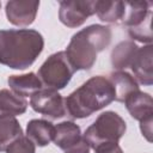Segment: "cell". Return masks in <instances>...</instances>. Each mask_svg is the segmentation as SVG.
Returning a JSON list of instances; mask_svg holds the SVG:
<instances>
[{"label": "cell", "instance_id": "obj_1", "mask_svg": "<svg viewBox=\"0 0 153 153\" xmlns=\"http://www.w3.org/2000/svg\"><path fill=\"white\" fill-rule=\"evenodd\" d=\"M43 45V37L36 30H0V63L13 69H25L35 62Z\"/></svg>", "mask_w": 153, "mask_h": 153}, {"label": "cell", "instance_id": "obj_2", "mask_svg": "<svg viewBox=\"0 0 153 153\" xmlns=\"http://www.w3.org/2000/svg\"><path fill=\"white\" fill-rule=\"evenodd\" d=\"M115 100V91L109 79L92 76L65 98L66 114L72 118H85Z\"/></svg>", "mask_w": 153, "mask_h": 153}, {"label": "cell", "instance_id": "obj_3", "mask_svg": "<svg viewBox=\"0 0 153 153\" xmlns=\"http://www.w3.org/2000/svg\"><path fill=\"white\" fill-rule=\"evenodd\" d=\"M110 41V27L93 24L74 33L65 53L74 71L90 69L97 60V54L104 50Z\"/></svg>", "mask_w": 153, "mask_h": 153}, {"label": "cell", "instance_id": "obj_4", "mask_svg": "<svg viewBox=\"0 0 153 153\" xmlns=\"http://www.w3.org/2000/svg\"><path fill=\"white\" fill-rule=\"evenodd\" d=\"M127 126L124 120L114 111L100 114L97 120L85 130L84 137L91 148H96L103 143L118 142L126 133Z\"/></svg>", "mask_w": 153, "mask_h": 153}, {"label": "cell", "instance_id": "obj_5", "mask_svg": "<svg viewBox=\"0 0 153 153\" xmlns=\"http://www.w3.org/2000/svg\"><path fill=\"white\" fill-rule=\"evenodd\" d=\"M74 72L75 71L69 63L66 53L59 51L50 55L44 61L38 69V78L41 82L47 86V88L57 91L67 86Z\"/></svg>", "mask_w": 153, "mask_h": 153}, {"label": "cell", "instance_id": "obj_6", "mask_svg": "<svg viewBox=\"0 0 153 153\" xmlns=\"http://www.w3.org/2000/svg\"><path fill=\"white\" fill-rule=\"evenodd\" d=\"M53 141L65 153L90 152V146L81 135L80 127L71 121H65L55 126Z\"/></svg>", "mask_w": 153, "mask_h": 153}, {"label": "cell", "instance_id": "obj_7", "mask_svg": "<svg viewBox=\"0 0 153 153\" xmlns=\"http://www.w3.org/2000/svg\"><path fill=\"white\" fill-rule=\"evenodd\" d=\"M30 105L36 112L50 120H57L66 115L65 99L57 91L51 88H41L33 93L30 99Z\"/></svg>", "mask_w": 153, "mask_h": 153}, {"label": "cell", "instance_id": "obj_8", "mask_svg": "<svg viewBox=\"0 0 153 153\" xmlns=\"http://www.w3.org/2000/svg\"><path fill=\"white\" fill-rule=\"evenodd\" d=\"M94 14V1L91 0H67L60 2L59 18L68 27H78Z\"/></svg>", "mask_w": 153, "mask_h": 153}, {"label": "cell", "instance_id": "obj_9", "mask_svg": "<svg viewBox=\"0 0 153 153\" xmlns=\"http://www.w3.org/2000/svg\"><path fill=\"white\" fill-rule=\"evenodd\" d=\"M39 1L12 0L6 4V16L11 24L17 26H27L33 23Z\"/></svg>", "mask_w": 153, "mask_h": 153}, {"label": "cell", "instance_id": "obj_10", "mask_svg": "<svg viewBox=\"0 0 153 153\" xmlns=\"http://www.w3.org/2000/svg\"><path fill=\"white\" fill-rule=\"evenodd\" d=\"M153 47L151 44L139 48L130 63V68L135 75V80L142 85H152L153 82Z\"/></svg>", "mask_w": 153, "mask_h": 153}, {"label": "cell", "instance_id": "obj_11", "mask_svg": "<svg viewBox=\"0 0 153 153\" xmlns=\"http://www.w3.org/2000/svg\"><path fill=\"white\" fill-rule=\"evenodd\" d=\"M123 103L134 120L142 121L153 116V99L148 93L141 92L139 90L131 93Z\"/></svg>", "mask_w": 153, "mask_h": 153}, {"label": "cell", "instance_id": "obj_12", "mask_svg": "<svg viewBox=\"0 0 153 153\" xmlns=\"http://www.w3.org/2000/svg\"><path fill=\"white\" fill-rule=\"evenodd\" d=\"M109 80L115 91V100L124 102L131 93L139 91V84L134 76L124 71H116L110 74Z\"/></svg>", "mask_w": 153, "mask_h": 153}, {"label": "cell", "instance_id": "obj_13", "mask_svg": "<svg viewBox=\"0 0 153 153\" xmlns=\"http://www.w3.org/2000/svg\"><path fill=\"white\" fill-rule=\"evenodd\" d=\"M11 91L20 97H27L32 96L37 91L42 88V82L35 73H27L22 75H11L7 80Z\"/></svg>", "mask_w": 153, "mask_h": 153}, {"label": "cell", "instance_id": "obj_14", "mask_svg": "<svg viewBox=\"0 0 153 153\" xmlns=\"http://www.w3.org/2000/svg\"><path fill=\"white\" fill-rule=\"evenodd\" d=\"M55 127L45 120H31L26 126V136L37 146H47L54 137Z\"/></svg>", "mask_w": 153, "mask_h": 153}, {"label": "cell", "instance_id": "obj_15", "mask_svg": "<svg viewBox=\"0 0 153 153\" xmlns=\"http://www.w3.org/2000/svg\"><path fill=\"white\" fill-rule=\"evenodd\" d=\"M152 2L151 1H124V16L122 24L128 27H133L142 23L149 13Z\"/></svg>", "mask_w": 153, "mask_h": 153}, {"label": "cell", "instance_id": "obj_16", "mask_svg": "<svg viewBox=\"0 0 153 153\" xmlns=\"http://www.w3.org/2000/svg\"><path fill=\"white\" fill-rule=\"evenodd\" d=\"M94 13L102 22L122 23L124 16V1L97 0L94 1Z\"/></svg>", "mask_w": 153, "mask_h": 153}, {"label": "cell", "instance_id": "obj_17", "mask_svg": "<svg viewBox=\"0 0 153 153\" xmlns=\"http://www.w3.org/2000/svg\"><path fill=\"white\" fill-rule=\"evenodd\" d=\"M23 135V130L17 118L12 115H0V151L6 148L18 137Z\"/></svg>", "mask_w": 153, "mask_h": 153}, {"label": "cell", "instance_id": "obj_18", "mask_svg": "<svg viewBox=\"0 0 153 153\" xmlns=\"http://www.w3.org/2000/svg\"><path fill=\"white\" fill-rule=\"evenodd\" d=\"M137 49H139V47L133 41L120 42L111 51L112 67L117 71H122V69H126L127 67H130V63H131Z\"/></svg>", "mask_w": 153, "mask_h": 153}, {"label": "cell", "instance_id": "obj_19", "mask_svg": "<svg viewBox=\"0 0 153 153\" xmlns=\"http://www.w3.org/2000/svg\"><path fill=\"white\" fill-rule=\"evenodd\" d=\"M27 109V102L24 97L16 94L14 92L2 88L0 90V112L6 115H22Z\"/></svg>", "mask_w": 153, "mask_h": 153}, {"label": "cell", "instance_id": "obj_20", "mask_svg": "<svg viewBox=\"0 0 153 153\" xmlns=\"http://www.w3.org/2000/svg\"><path fill=\"white\" fill-rule=\"evenodd\" d=\"M151 24H152V13L148 14V17L136 26L129 27L128 32L130 35L131 38L142 42V43H151L152 42V29H151Z\"/></svg>", "mask_w": 153, "mask_h": 153}, {"label": "cell", "instance_id": "obj_21", "mask_svg": "<svg viewBox=\"0 0 153 153\" xmlns=\"http://www.w3.org/2000/svg\"><path fill=\"white\" fill-rule=\"evenodd\" d=\"M35 143L27 136L22 135L6 148V153H35Z\"/></svg>", "mask_w": 153, "mask_h": 153}, {"label": "cell", "instance_id": "obj_22", "mask_svg": "<svg viewBox=\"0 0 153 153\" xmlns=\"http://www.w3.org/2000/svg\"><path fill=\"white\" fill-rule=\"evenodd\" d=\"M152 123H153V116L140 121L141 133H142V135L146 137V140L148 142H152Z\"/></svg>", "mask_w": 153, "mask_h": 153}, {"label": "cell", "instance_id": "obj_23", "mask_svg": "<svg viewBox=\"0 0 153 153\" xmlns=\"http://www.w3.org/2000/svg\"><path fill=\"white\" fill-rule=\"evenodd\" d=\"M96 153H123L122 148L118 146L117 142H110V143H103L94 148Z\"/></svg>", "mask_w": 153, "mask_h": 153}, {"label": "cell", "instance_id": "obj_24", "mask_svg": "<svg viewBox=\"0 0 153 153\" xmlns=\"http://www.w3.org/2000/svg\"><path fill=\"white\" fill-rule=\"evenodd\" d=\"M0 6H1V4H0Z\"/></svg>", "mask_w": 153, "mask_h": 153}]
</instances>
